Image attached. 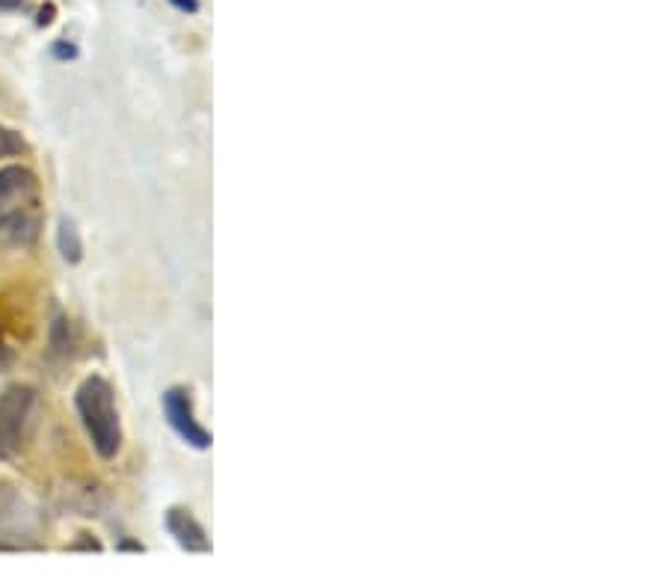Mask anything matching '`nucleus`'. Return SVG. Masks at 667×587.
I'll return each instance as SVG.
<instances>
[{
    "label": "nucleus",
    "mask_w": 667,
    "mask_h": 587,
    "mask_svg": "<svg viewBox=\"0 0 667 587\" xmlns=\"http://www.w3.org/2000/svg\"><path fill=\"white\" fill-rule=\"evenodd\" d=\"M54 57H57V60H75V57H78V48L69 45V42H57V45H54Z\"/></svg>",
    "instance_id": "6e6552de"
},
{
    "label": "nucleus",
    "mask_w": 667,
    "mask_h": 587,
    "mask_svg": "<svg viewBox=\"0 0 667 587\" xmlns=\"http://www.w3.org/2000/svg\"><path fill=\"white\" fill-rule=\"evenodd\" d=\"M24 152H27L24 137H21L18 131L6 128V125H0V161H3V158H18V155H24Z\"/></svg>",
    "instance_id": "0eeeda50"
},
{
    "label": "nucleus",
    "mask_w": 667,
    "mask_h": 587,
    "mask_svg": "<svg viewBox=\"0 0 667 587\" xmlns=\"http://www.w3.org/2000/svg\"><path fill=\"white\" fill-rule=\"evenodd\" d=\"M45 226V199L36 172L27 167L0 169V244L33 247Z\"/></svg>",
    "instance_id": "f257e3e1"
},
{
    "label": "nucleus",
    "mask_w": 667,
    "mask_h": 587,
    "mask_svg": "<svg viewBox=\"0 0 667 587\" xmlns=\"http://www.w3.org/2000/svg\"><path fill=\"white\" fill-rule=\"evenodd\" d=\"M167 531L175 537V543L184 549V552H211V540L205 534V528L196 522V516L184 507H169L167 510Z\"/></svg>",
    "instance_id": "39448f33"
},
{
    "label": "nucleus",
    "mask_w": 667,
    "mask_h": 587,
    "mask_svg": "<svg viewBox=\"0 0 667 587\" xmlns=\"http://www.w3.org/2000/svg\"><path fill=\"white\" fill-rule=\"evenodd\" d=\"M164 416H167L169 427L193 448L205 451L211 448V433L199 424L196 419V410H193V398L184 386H172L164 392Z\"/></svg>",
    "instance_id": "20e7f679"
},
{
    "label": "nucleus",
    "mask_w": 667,
    "mask_h": 587,
    "mask_svg": "<svg viewBox=\"0 0 667 587\" xmlns=\"http://www.w3.org/2000/svg\"><path fill=\"white\" fill-rule=\"evenodd\" d=\"M42 401L33 386L15 383L0 395V460H15L39 427Z\"/></svg>",
    "instance_id": "7ed1b4c3"
},
{
    "label": "nucleus",
    "mask_w": 667,
    "mask_h": 587,
    "mask_svg": "<svg viewBox=\"0 0 667 587\" xmlns=\"http://www.w3.org/2000/svg\"><path fill=\"white\" fill-rule=\"evenodd\" d=\"M57 250L60 255L69 261V264H78L84 258V241H81V232L75 226V220L63 217L60 226H57Z\"/></svg>",
    "instance_id": "423d86ee"
},
{
    "label": "nucleus",
    "mask_w": 667,
    "mask_h": 587,
    "mask_svg": "<svg viewBox=\"0 0 667 587\" xmlns=\"http://www.w3.org/2000/svg\"><path fill=\"white\" fill-rule=\"evenodd\" d=\"M12 362H15L12 350H9L6 344H0V374H3V371H9V368H12Z\"/></svg>",
    "instance_id": "1a4fd4ad"
},
{
    "label": "nucleus",
    "mask_w": 667,
    "mask_h": 587,
    "mask_svg": "<svg viewBox=\"0 0 667 587\" xmlns=\"http://www.w3.org/2000/svg\"><path fill=\"white\" fill-rule=\"evenodd\" d=\"M119 549H134V552H143V546H140V543H122Z\"/></svg>",
    "instance_id": "ddd939ff"
},
{
    "label": "nucleus",
    "mask_w": 667,
    "mask_h": 587,
    "mask_svg": "<svg viewBox=\"0 0 667 587\" xmlns=\"http://www.w3.org/2000/svg\"><path fill=\"white\" fill-rule=\"evenodd\" d=\"M21 6H24V0H0V12H15Z\"/></svg>",
    "instance_id": "f8f14e48"
},
{
    "label": "nucleus",
    "mask_w": 667,
    "mask_h": 587,
    "mask_svg": "<svg viewBox=\"0 0 667 587\" xmlns=\"http://www.w3.org/2000/svg\"><path fill=\"white\" fill-rule=\"evenodd\" d=\"M51 21H54V6L48 3V6H42V12H39L36 24H39V27H45V24H51Z\"/></svg>",
    "instance_id": "9b49d317"
},
{
    "label": "nucleus",
    "mask_w": 667,
    "mask_h": 587,
    "mask_svg": "<svg viewBox=\"0 0 667 587\" xmlns=\"http://www.w3.org/2000/svg\"><path fill=\"white\" fill-rule=\"evenodd\" d=\"M75 407H78V416L84 421L86 436L92 439V448L98 451V457L113 460L122 451V439H125L113 386L98 374L86 377L75 392Z\"/></svg>",
    "instance_id": "f03ea898"
},
{
    "label": "nucleus",
    "mask_w": 667,
    "mask_h": 587,
    "mask_svg": "<svg viewBox=\"0 0 667 587\" xmlns=\"http://www.w3.org/2000/svg\"><path fill=\"white\" fill-rule=\"evenodd\" d=\"M175 9H181V12H187V15H193L196 9H199V0H169Z\"/></svg>",
    "instance_id": "9d476101"
}]
</instances>
